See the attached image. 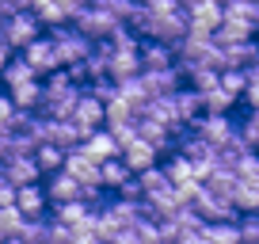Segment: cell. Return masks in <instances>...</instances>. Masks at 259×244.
<instances>
[{"instance_id": "cell-1", "label": "cell", "mask_w": 259, "mask_h": 244, "mask_svg": "<svg viewBox=\"0 0 259 244\" xmlns=\"http://www.w3.org/2000/svg\"><path fill=\"white\" fill-rule=\"evenodd\" d=\"M80 96H84V84H76L65 69H57V73H50L42 80V111L38 114H46V118H69Z\"/></svg>"}, {"instance_id": "cell-2", "label": "cell", "mask_w": 259, "mask_h": 244, "mask_svg": "<svg viewBox=\"0 0 259 244\" xmlns=\"http://www.w3.org/2000/svg\"><path fill=\"white\" fill-rule=\"evenodd\" d=\"M50 42H54V54H57V65L61 69H73V65H80V61H88L92 46H96V42L84 38L73 23L50 27Z\"/></svg>"}, {"instance_id": "cell-3", "label": "cell", "mask_w": 259, "mask_h": 244, "mask_svg": "<svg viewBox=\"0 0 259 244\" xmlns=\"http://www.w3.org/2000/svg\"><path fill=\"white\" fill-rule=\"evenodd\" d=\"M0 34H4V42H8L12 50H19V54H23L31 42L42 38V23H38V16H34V12H16V16L0 19Z\"/></svg>"}, {"instance_id": "cell-4", "label": "cell", "mask_w": 259, "mask_h": 244, "mask_svg": "<svg viewBox=\"0 0 259 244\" xmlns=\"http://www.w3.org/2000/svg\"><path fill=\"white\" fill-rule=\"evenodd\" d=\"M225 19V4L221 0H198V4H187V34H198V38H213Z\"/></svg>"}, {"instance_id": "cell-5", "label": "cell", "mask_w": 259, "mask_h": 244, "mask_svg": "<svg viewBox=\"0 0 259 244\" xmlns=\"http://www.w3.org/2000/svg\"><path fill=\"white\" fill-rule=\"evenodd\" d=\"M73 27L84 34V38H92V42H107L122 23L111 16V12H103V8H96V4H88L84 12H76V16H73Z\"/></svg>"}, {"instance_id": "cell-6", "label": "cell", "mask_w": 259, "mask_h": 244, "mask_svg": "<svg viewBox=\"0 0 259 244\" xmlns=\"http://www.w3.org/2000/svg\"><path fill=\"white\" fill-rule=\"evenodd\" d=\"M191 130L198 134L206 145H213V149H221V145H229L233 138H240V134H236V122L229 118V114H202V118L191 122Z\"/></svg>"}, {"instance_id": "cell-7", "label": "cell", "mask_w": 259, "mask_h": 244, "mask_svg": "<svg viewBox=\"0 0 259 244\" xmlns=\"http://www.w3.org/2000/svg\"><path fill=\"white\" fill-rule=\"evenodd\" d=\"M191 210L198 214L206 225H210V221H236L233 202H225L221 195H213V191H206V187H198V195L191 198Z\"/></svg>"}, {"instance_id": "cell-8", "label": "cell", "mask_w": 259, "mask_h": 244, "mask_svg": "<svg viewBox=\"0 0 259 244\" xmlns=\"http://www.w3.org/2000/svg\"><path fill=\"white\" fill-rule=\"evenodd\" d=\"M69 118H73L84 134H96V130H103V126H107V107L99 103L92 92H84V96L76 99V107H73V114H69Z\"/></svg>"}, {"instance_id": "cell-9", "label": "cell", "mask_w": 259, "mask_h": 244, "mask_svg": "<svg viewBox=\"0 0 259 244\" xmlns=\"http://www.w3.org/2000/svg\"><path fill=\"white\" fill-rule=\"evenodd\" d=\"M23 61L27 65L34 69V76H38V80H46L50 73H57V54H54V42H50V34H42L38 42H31V46L23 50Z\"/></svg>"}, {"instance_id": "cell-10", "label": "cell", "mask_w": 259, "mask_h": 244, "mask_svg": "<svg viewBox=\"0 0 259 244\" xmlns=\"http://www.w3.org/2000/svg\"><path fill=\"white\" fill-rule=\"evenodd\" d=\"M46 198L54 206H65V202H84V187H80V179H73L69 172H57V176H50L46 183Z\"/></svg>"}, {"instance_id": "cell-11", "label": "cell", "mask_w": 259, "mask_h": 244, "mask_svg": "<svg viewBox=\"0 0 259 244\" xmlns=\"http://www.w3.org/2000/svg\"><path fill=\"white\" fill-rule=\"evenodd\" d=\"M141 84H145L149 99H164V96H176L183 88V73H179V65L160 69V73H141Z\"/></svg>"}, {"instance_id": "cell-12", "label": "cell", "mask_w": 259, "mask_h": 244, "mask_svg": "<svg viewBox=\"0 0 259 244\" xmlns=\"http://www.w3.org/2000/svg\"><path fill=\"white\" fill-rule=\"evenodd\" d=\"M107 76H111L114 84H122V80H134V76H141V46L114 50V54H111V65H107Z\"/></svg>"}, {"instance_id": "cell-13", "label": "cell", "mask_w": 259, "mask_h": 244, "mask_svg": "<svg viewBox=\"0 0 259 244\" xmlns=\"http://www.w3.org/2000/svg\"><path fill=\"white\" fill-rule=\"evenodd\" d=\"M122 164H126L134 176H141V172H149V168H156V160H160V153H156L149 141H141V138H134L130 145H122Z\"/></svg>"}, {"instance_id": "cell-14", "label": "cell", "mask_w": 259, "mask_h": 244, "mask_svg": "<svg viewBox=\"0 0 259 244\" xmlns=\"http://www.w3.org/2000/svg\"><path fill=\"white\" fill-rule=\"evenodd\" d=\"M12 206H16L19 214H23L27 221L31 218H46V187H38V183H27V187H16V198H12Z\"/></svg>"}, {"instance_id": "cell-15", "label": "cell", "mask_w": 259, "mask_h": 244, "mask_svg": "<svg viewBox=\"0 0 259 244\" xmlns=\"http://www.w3.org/2000/svg\"><path fill=\"white\" fill-rule=\"evenodd\" d=\"M84 141H88V134H84L73 118H50V145L69 153V149H80Z\"/></svg>"}, {"instance_id": "cell-16", "label": "cell", "mask_w": 259, "mask_h": 244, "mask_svg": "<svg viewBox=\"0 0 259 244\" xmlns=\"http://www.w3.org/2000/svg\"><path fill=\"white\" fill-rule=\"evenodd\" d=\"M171 65H176V50L171 46L153 42V38L141 42V73H160V69H171Z\"/></svg>"}, {"instance_id": "cell-17", "label": "cell", "mask_w": 259, "mask_h": 244, "mask_svg": "<svg viewBox=\"0 0 259 244\" xmlns=\"http://www.w3.org/2000/svg\"><path fill=\"white\" fill-rule=\"evenodd\" d=\"M138 138H141V141H149V145H153L156 153H168V149L179 141V138H176V130H168L164 122H153V118H145V114L138 118Z\"/></svg>"}, {"instance_id": "cell-18", "label": "cell", "mask_w": 259, "mask_h": 244, "mask_svg": "<svg viewBox=\"0 0 259 244\" xmlns=\"http://www.w3.org/2000/svg\"><path fill=\"white\" fill-rule=\"evenodd\" d=\"M4 179H8L12 187H27V183H38L42 172L34 164V156H16V160L4 164Z\"/></svg>"}, {"instance_id": "cell-19", "label": "cell", "mask_w": 259, "mask_h": 244, "mask_svg": "<svg viewBox=\"0 0 259 244\" xmlns=\"http://www.w3.org/2000/svg\"><path fill=\"white\" fill-rule=\"evenodd\" d=\"M255 31H259V27L255 23H244V19H221L213 42H218V46H236V42H251V38H255Z\"/></svg>"}, {"instance_id": "cell-20", "label": "cell", "mask_w": 259, "mask_h": 244, "mask_svg": "<svg viewBox=\"0 0 259 244\" xmlns=\"http://www.w3.org/2000/svg\"><path fill=\"white\" fill-rule=\"evenodd\" d=\"M171 103H176V114H179V122H183V126H191L194 118H202V114H206V111H202V96H198L194 88H187V84L171 96Z\"/></svg>"}, {"instance_id": "cell-21", "label": "cell", "mask_w": 259, "mask_h": 244, "mask_svg": "<svg viewBox=\"0 0 259 244\" xmlns=\"http://www.w3.org/2000/svg\"><path fill=\"white\" fill-rule=\"evenodd\" d=\"M80 149H84V153H88L96 164H107V160H114V156H118V141H114L107 130H96V134H88V141H84Z\"/></svg>"}, {"instance_id": "cell-22", "label": "cell", "mask_w": 259, "mask_h": 244, "mask_svg": "<svg viewBox=\"0 0 259 244\" xmlns=\"http://www.w3.org/2000/svg\"><path fill=\"white\" fill-rule=\"evenodd\" d=\"M138 183H141V198H145V202H156V198H164L171 191V179H168V172H164V168L141 172Z\"/></svg>"}, {"instance_id": "cell-23", "label": "cell", "mask_w": 259, "mask_h": 244, "mask_svg": "<svg viewBox=\"0 0 259 244\" xmlns=\"http://www.w3.org/2000/svg\"><path fill=\"white\" fill-rule=\"evenodd\" d=\"M31 80H38V76H34V69L23 61V54H19V57H12L8 65L0 69V84H4V92L23 88V84H31Z\"/></svg>"}, {"instance_id": "cell-24", "label": "cell", "mask_w": 259, "mask_h": 244, "mask_svg": "<svg viewBox=\"0 0 259 244\" xmlns=\"http://www.w3.org/2000/svg\"><path fill=\"white\" fill-rule=\"evenodd\" d=\"M8 99L16 103V111L38 114L42 111V80H31V84H23V88H12Z\"/></svg>"}, {"instance_id": "cell-25", "label": "cell", "mask_w": 259, "mask_h": 244, "mask_svg": "<svg viewBox=\"0 0 259 244\" xmlns=\"http://www.w3.org/2000/svg\"><path fill=\"white\" fill-rule=\"evenodd\" d=\"M134 179V172L122 164V156H114V160H107V164H99V187H111V191H122Z\"/></svg>"}, {"instance_id": "cell-26", "label": "cell", "mask_w": 259, "mask_h": 244, "mask_svg": "<svg viewBox=\"0 0 259 244\" xmlns=\"http://www.w3.org/2000/svg\"><path fill=\"white\" fill-rule=\"evenodd\" d=\"M202 187L206 191H213V195H221L229 202V198H233V187H236V172L233 168H225V164H218V168L210 172V176L202 179Z\"/></svg>"}, {"instance_id": "cell-27", "label": "cell", "mask_w": 259, "mask_h": 244, "mask_svg": "<svg viewBox=\"0 0 259 244\" xmlns=\"http://www.w3.org/2000/svg\"><path fill=\"white\" fill-rule=\"evenodd\" d=\"M233 210L236 218L240 214H259V187H251V183H244V179H236V187H233Z\"/></svg>"}, {"instance_id": "cell-28", "label": "cell", "mask_w": 259, "mask_h": 244, "mask_svg": "<svg viewBox=\"0 0 259 244\" xmlns=\"http://www.w3.org/2000/svg\"><path fill=\"white\" fill-rule=\"evenodd\" d=\"M34 164H38V172L42 176H57V172L65 168V149H57V145H38L34 149Z\"/></svg>"}, {"instance_id": "cell-29", "label": "cell", "mask_w": 259, "mask_h": 244, "mask_svg": "<svg viewBox=\"0 0 259 244\" xmlns=\"http://www.w3.org/2000/svg\"><path fill=\"white\" fill-rule=\"evenodd\" d=\"M118 96L126 99L134 111H138V118H141V111L153 103V99H149V92H145V84H141V76H134V80H122V84H118Z\"/></svg>"}, {"instance_id": "cell-30", "label": "cell", "mask_w": 259, "mask_h": 244, "mask_svg": "<svg viewBox=\"0 0 259 244\" xmlns=\"http://www.w3.org/2000/svg\"><path fill=\"white\" fill-rule=\"evenodd\" d=\"M50 221H57V225H65V229H80L84 221H88V202H65V206H57Z\"/></svg>"}, {"instance_id": "cell-31", "label": "cell", "mask_w": 259, "mask_h": 244, "mask_svg": "<svg viewBox=\"0 0 259 244\" xmlns=\"http://www.w3.org/2000/svg\"><path fill=\"white\" fill-rule=\"evenodd\" d=\"M198 96H202V111L206 114H229L233 111V103H236V96H229L225 88H210V92H198Z\"/></svg>"}, {"instance_id": "cell-32", "label": "cell", "mask_w": 259, "mask_h": 244, "mask_svg": "<svg viewBox=\"0 0 259 244\" xmlns=\"http://www.w3.org/2000/svg\"><path fill=\"white\" fill-rule=\"evenodd\" d=\"M23 214L16 210V206H0V244L4 240H16L19 236V229H23Z\"/></svg>"}, {"instance_id": "cell-33", "label": "cell", "mask_w": 259, "mask_h": 244, "mask_svg": "<svg viewBox=\"0 0 259 244\" xmlns=\"http://www.w3.org/2000/svg\"><path fill=\"white\" fill-rule=\"evenodd\" d=\"M206 236H210V244H240V225L236 221H210Z\"/></svg>"}, {"instance_id": "cell-34", "label": "cell", "mask_w": 259, "mask_h": 244, "mask_svg": "<svg viewBox=\"0 0 259 244\" xmlns=\"http://www.w3.org/2000/svg\"><path fill=\"white\" fill-rule=\"evenodd\" d=\"M233 172H236V179H244V183L259 187V153H255V149H248V153L233 164Z\"/></svg>"}, {"instance_id": "cell-35", "label": "cell", "mask_w": 259, "mask_h": 244, "mask_svg": "<svg viewBox=\"0 0 259 244\" xmlns=\"http://www.w3.org/2000/svg\"><path fill=\"white\" fill-rule=\"evenodd\" d=\"M225 19H244V23H255L259 27L255 0H225Z\"/></svg>"}, {"instance_id": "cell-36", "label": "cell", "mask_w": 259, "mask_h": 244, "mask_svg": "<svg viewBox=\"0 0 259 244\" xmlns=\"http://www.w3.org/2000/svg\"><path fill=\"white\" fill-rule=\"evenodd\" d=\"M236 134H240V141L248 149H255V153H259V111L244 114V122H236Z\"/></svg>"}, {"instance_id": "cell-37", "label": "cell", "mask_w": 259, "mask_h": 244, "mask_svg": "<svg viewBox=\"0 0 259 244\" xmlns=\"http://www.w3.org/2000/svg\"><path fill=\"white\" fill-rule=\"evenodd\" d=\"M218 84H221L218 69H191V73H187V88H194V92H210V88H218Z\"/></svg>"}, {"instance_id": "cell-38", "label": "cell", "mask_w": 259, "mask_h": 244, "mask_svg": "<svg viewBox=\"0 0 259 244\" xmlns=\"http://www.w3.org/2000/svg\"><path fill=\"white\" fill-rule=\"evenodd\" d=\"M118 122H138V111H134L122 96H114L111 103H107V126H118Z\"/></svg>"}, {"instance_id": "cell-39", "label": "cell", "mask_w": 259, "mask_h": 244, "mask_svg": "<svg viewBox=\"0 0 259 244\" xmlns=\"http://www.w3.org/2000/svg\"><path fill=\"white\" fill-rule=\"evenodd\" d=\"M221 88L240 99L244 88H248V73H244V69H221Z\"/></svg>"}, {"instance_id": "cell-40", "label": "cell", "mask_w": 259, "mask_h": 244, "mask_svg": "<svg viewBox=\"0 0 259 244\" xmlns=\"http://www.w3.org/2000/svg\"><path fill=\"white\" fill-rule=\"evenodd\" d=\"M84 92H92V96H96L99 103L107 107V103H111L114 96H118V84H114L111 76H103V80H92V84H88V88H84Z\"/></svg>"}, {"instance_id": "cell-41", "label": "cell", "mask_w": 259, "mask_h": 244, "mask_svg": "<svg viewBox=\"0 0 259 244\" xmlns=\"http://www.w3.org/2000/svg\"><path fill=\"white\" fill-rule=\"evenodd\" d=\"M240 244H259V214H240Z\"/></svg>"}, {"instance_id": "cell-42", "label": "cell", "mask_w": 259, "mask_h": 244, "mask_svg": "<svg viewBox=\"0 0 259 244\" xmlns=\"http://www.w3.org/2000/svg\"><path fill=\"white\" fill-rule=\"evenodd\" d=\"M16 12H31V0H0V19L16 16Z\"/></svg>"}, {"instance_id": "cell-43", "label": "cell", "mask_w": 259, "mask_h": 244, "mask_svg": "<svg viewBox=\"0 0 259 244\" xmlns=\"http://www.w3.org/2000/svg\"><path fill=\"white\" fill-rule=\"evenodd\" d=\"M118 198H126V202H141V183H138V176H134L126 187L118 191Z\"/></svg>"}, {"instance_id": "cell-44", "label": "cell", "mask_w": 259, "mask_h": 244, "mask_svg": "<svg viewBox=\"0 0 259 244\" xmlns=\"http://www.w3.org/2000/svg\"><path fill=\"white\" fill-rule=\"evenodd\" d=\"M240 99H244V103H248V111H259V84H248Z\"/></svg>"}, {"instance_id": "cell-45", "label": "cell", "mask_w": 259, "mask_h": 244, "mask_svg": "<svg viewBox=\"0 0 259 244\" xmlns=\"http://www.w3.org/2000/svg\"><path fill=\"white\" fill-rule=\"evenodd\" d=\"M176 244H210V236H206V225L198 229V233H183Z\"/></svg>"}, {"instance_id": "cell-46", "label": "cell", "mask_w": 259, "mask_h": 244, "mask_svg": "<svg viewBox=\"0 0 259 244\" xmlns=\"http://www.w3.org/2000/svg\"><path fill=\"white\" fill-rule=\"evenodd\" d=\"M0 179H4V164H0Z\"/></svg>"}, {"instance_id": "cell-47", "label": "cell", "mask_w": 259, "mask_h": 244, "mask_svg": "<svg viewBox=\"0 0 259 244\" xmlns=\"http://www.w3.org/2000/svg\"><path fill=\"white\" fill-rule=\"evenodd\" d=\"M0 96H4V84H0Z\"/></svg>"}, {"instance_id": "cell-48", "label": "cell", "mask_w": 259, "mask_h": 244, "mask_svg": "<svg viewBox=\"0 0 259 244\" xmlns=\"http://www.w3.org/2000/svg\"><path fill=\"white\" fill-rule=\"evenodd\" d=\"M156 244H164V240H156Z\"/></svg>"}, {"instance_id": "cell-49", "label": "cell", "mask_w": 259, "mask_h": 244, "mask_svg": "<svg viewBox=\"0 0 259 244\" xmlns=\"http://www.w3.org/2000/svg\"><path fill=\"white\" fill-rule=\"evenodd\" d=\"M255 34H259V31H255Z\"/></svg>"}]
</instances>
